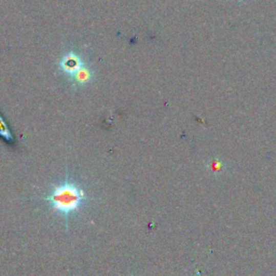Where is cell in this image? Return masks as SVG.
<instances>
[{
  "mask_svg": "<svg viewBox=\"0 0 276 276\" xmlns=\"http://www.w3.org/2000/svg\"><path fill=\"white\" fill-rule=\"evenodd\" d=\"M40 200L45 201L49 207L63 219L66 230L69 228L70 218L87 207L91 202L84 186L69 174L52 183L48 193Z\"/></svg>",
  "mask_w": 276,
  "mask_h": 276,
  "instance_id": "cell-1",
  "label": "cell"
},
{
  "mask_svg": "<svg viewBox=\"0 0 276 276\" xmlns=\"http://www.w3.org/2000/svg\"><path fill=\"white\" fill-rule=\"evenodd\" d=\"M89 60L75 49H69L63 53L57 62V70L68 81L82 68Z\"/></svg>",
  "mask_w": 276,
  "mask_h": 276,
  "instance_id": "cell-2",
  "label": "cell"
},
{
  "mask_svg": "<svg viewBox=\"0 0 276 276\" xmlns=\"http://www.w3.org/2000/svg\"><path fill=\"white\" fill-rule=\"evenodd\" d=\"M95 78V70L92 67L90 62H88L73 78L68 80V82L74 89H83L90 86L92 82H94Z\"/></svg>",
  "mask_w": 276,
  "mask_h": 276,
  "instance_id": "cell-3",
  "label": "cell"
},
{
  "mask_svg": "<svg viewBox=\"0 0 276 276\" xmlns=\"http://www.w3.org/2000/svg\"><path fill=\"white\" fill-rule=\"evenodd\" d=\"M0 137H2L4 140H6L7 142H9V144H11L12 141H14L12 132L10 131L7 122L5 121L2 115H0Z\"/></svg>",
  "mask_w": 276,
  "mask_h": 276,
  "instance_id": "cell-4",
  "label": "cell"
}]
</instances>
